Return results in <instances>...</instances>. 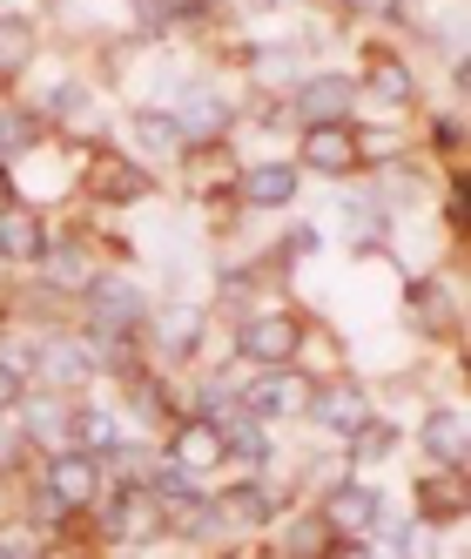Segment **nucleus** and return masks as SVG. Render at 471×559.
<instances>
[{
    "instance_id": "obj_1",
    "label": "nucleus",
    "mask_w": 471,
    "mask_h": 559,
    "mask_svg": "<svg viewBox=\"0 0 471 559\" xmlns=\"http://www.w3.org/2000/svg\"><path fill=\"white\" fill-rule=\"evenodd\" d=\"M108 492V478H101V459L88 452H48L41 478H34V512L27 519H74V512H95V499Z\"/></svg>"
},
{
    "instance_id": "obj_2",
    "label": "nucleus",
    "mask_w": 471,
    "mask_h": 559,
    "mask_svg": "<svg viewBox=\"0 0 471 559\" xmlns=\"http://www.w3.org/2000/svg\"><path fill=\"white\" fill-rule=\"evenodd\" d=\"M303 350V317L297 310H256L235 331V365L243 371H290Z\"/></svg>"
},
{
    "instance_id": "obj_3",
    "label": "nucleus",
    "mask_w": 471,
    "mask_h": 559,
    "mask_svg": "<svg viewBox=\"0 0 471 559\" xmlns=\"http://www.w3.org/2000/svg\"><path fill=\"white\" fill-rule=\"evenodd\" d=\"M95 519H101V539H114V546H148L169 533V512L148 486H108L95 499Z\"/></svg>"
},
{
    "instance_id": "obj_4",
    "label": "nucleus",
    "mask_w": 471,
    "mask_h": 559,
    "mask_svg": "<svg viewBox=\"0 0 471 559\" xmlns=\"http://www.w3.org/2000/svg\"><path fill=\"white\" fill-rule=\"evenodd\" d=\"M142 337H148V350L162 357V365H189V357L209 344V310L169 297V304H155V310L142 317Z\"/></svg>"
},
{
    "instance_id": "obj_5",
    "label": "nucleus",
    "mask_w": 471,
    "mask_h": 559,
    "mask_svg": "<svg viewBox=\"0 0 471 559\" xmlns=\"http://www.w3.org/2000/svg\"><path fill=\"white\" fill-rule=\"evenodd\" d=\"M310 391H317V378H303L297 365L290 371H250V384L235 391V405H243L256 425H277V418H303L310 412Z\"/></svg>"
},
{
    "instance_id": "obj_6",
    "label": "nucleus",
    "mask_w": 471,
    "mask_h": 559,
    "mask_svg": "<svg viewBox=\"0 0 471 559\" xmlns=\"http://www.w3.org/2000/svg\"><path fill=\"white\" fill-rule=\"evenodd\" d=\"M317 519H324V533H330V539H371V533H377V519H384V499H377V486L337 478V486L324 492V506H317Z\"/></svg>"
},
{
    "instance_id": "obj_7",
    "label": "nucleus",
    "mask_w": 471,
    "mask_h": 559,
    "mask_svg": "<svg viewBox=\"0 0 471 559\" xmlns=\"http://www.w3.org/2000/svg\"><path fill=\"white\" fill-rule=\"evenodd\" d=\"M303 418H317L324 431H337V438H350L364 418H377V405H371V384H358V378H324L317 391H310V412Z\"/></svg>"
},
{
    "instance_id": "obj_8",
    "label": "nucleus",
    "mask_w": 471,
    "mask_h": 559,
    "mask_svg": "<svg viewBox=\"0 0 471 559\" xmlns=\"http://www.w3.org/2000/svg\"><path fill=\"white\" fill-rule=\"evenodd\" d=\"M34 263H41V290H61V297H88L101 284V263H95V250L82 236H55Z\"/></svg>"
},
{
    "instance_id": "obj_9",
    "label": "nucleus",
    "mask_w": 471,
    "mask_h": 559,
    "mask_svg": "<svg viewBox=\"0 0 471 559\" xmlns=\"http://www.w3.org/2000/svg\"><path fill=\"white\" fill-rule=\"evenodd\" d=\"M297 163L317 169V176H358L364 155H358V135H350V122H330V129H303Z\"/></svg>"
},
{
    "instance_id": "obj_10",
    "label": "nucleus",
    "mask_w": 471,
    "mask_h": 559,
    "mask_svg": "<svg viewBox=\"0 0 471 559\" xmlns=\"http://www.w3.org/2000/svg\"><path fill=\"white\" fill-rule=\"evenodd\" d=\"M34 378H48V391H82V384L95 378V350H88V337H41Z\"/></svg>"
},
{
    "instance_id": "obj_11",
    "label": "nucleus",
    "mask_w": 471,
    "mask_h": 559,
    "mask_svg": "<svg viewBox=\"0 0 471 559\" xmlns=\"http://www.w3.org/2000/svg\"><path fill=\"white\" fill-rule=\"evenodd\" d=\"M148 189H155V176L135 163V155H114V148H101L95 163H88V195H101V203H142Z\"/></svg>"
},
{
    "instance_id": "obj_12",
    "label": "nucleus",
    "mask_w": 471,
    "mask_h": 559,
    "mask_svg": "<svg viewBox=\"0 0 471 559\" xmlns=\"http://www.w3.org/2000/svg\"><path fill=\"white\" fill-rule=\"evenodd\" d=\"M277 512H283V486H269V478H235V486L216 499L222 526H269Z\"/></svg>"
},
{
    "instance_id": "obj_13",
    "label": "nucleus",
    "mask_w": 471,
    "mask_h": 559,
    "mask_svg": "<svg viewBox=\"0 0 471 559\" xmlns=\"http://www.w3.org/2000/svg\"><path fill=\"white\" fill-rule=\"evenodd\" d=\"M350 102H358V82H350V74H310V82L297 88L303 129H330V122H343Z\"/></svg>"
},
{
    "instance_id": "obj_14",
    "label": "nucleus",
    "mask_w": 471,
    "mask_h": 559,
    "mask_svg": "<svg viewBox=\"0 0 471 559\" xmlns=\"http://www.w3.org/2000/svg\"><path fill=\"white\" fill-rule=\"evenodd\" d=\"M169 465H182L189 478H203V472H216L229 452H222V431L209 425V418H182L176 431H169V452H162Z\"/></svg>"
},
{
    "instance_id": "obj_15",
    "label": "nucleus",
    "mask_w": 471,
    "mask_h": 559,
    "mask_svg": "<svg viewBox=\"0 0 471 559\" xmlns=\"http://www.w3.org/2000/svg\"><path fill=\"white\" fill-rule=\"evenodd\" d=\"M418 445H424V465L464 472V452H471V438H464V412H458V405L424 412V425H418Z\"/></svg>"
},
{
    "instance_id": "obj_16",
    "label": "nucleus",
    "mask_w": 471,
    "mask_h": 559,
    "mask_svg": "<svg viewBox=\"0 0 471 559\" xmlns=\"http://www.w3.org/2000/svg\"><path fill=\"white\" fill-rule=\"evenodd\" d=\"M88 317H95V337L101 331H142V317H148V304L135 297V284H122V276H101V284L88 290Z\"/></svg>"
},
{
    "instance_id": "obj_17",
    "label": "nucleus",
    "mask_w": 471,
    "mask_h": 559,
    "mask_svg": "<svg viewBox=\"0 0 471 559\" xmlns=\"http://www.w3.org/2000/svg\"><path fill=\"white\" fill-rule=\"evenodd\" d=\"M418 519H424V526H458V519H464V472L424 465L418 472Z\"/></svg>"
},
{
    "instance_id": "obj_18",
    "label": "nucleus",
    "mask_w": 471,
    "mask_h": 559,
    "mask_svg": "<svg viewBox=\"0 0 471 559\" xmlns=\"http://www.w3.org/2000/svg\"><path fill=\"white\" fill-rule=\"evenodd\" d=\"M297 163H256V169H243L235 176V195H243L250 210H283V203H297Z\"/></svg>"
},
{
    "instance_id": "obj_19",
    "label": "nucleus",
    "mask_w": 471,
    "mask_h": 559,
    "mask_svg": "<svg viewBox=\"0 0 471 559\" xmlns=\"http://www.w3.org/2000/svg\"><path fill=\"white\" fill-rule=\"evenodd\" d=\"M55 243V236H48V223H41V210H34V203H8V210H0V263H8V257H41Z\"/></svg>"
},
{
    "instance_id": "obj_20",
    "label": "nucleus",
    "mask_w": 471,
    "mask_h": 559,
    "mask_svg": "<svg viewBox=\"0 0 471 559\" xmlns=\"http://www.w3.org/2000/svg\"><path fill=\"white\" fill-rule=\"evenodd\" d=\"M169 115H176V129H182V148L189 142H222V129H229V108L209 88H182V108H169Z\"/></svg>"
},
{
    "instance_id": "obj_21",
    "label": "nucleus",
    "mask_w": 471,
    "mask_h": 559,
    "mask_svg": "<svg viewBox=\"0 0 471 559\" xmlns=\"http://www.w3.org/2000/svg\"><path fill=\"white\" fill-rule=\"evenodd\" d=\"M411 324L424 337H451L458 331V284H411Z\"/></svg>"
},
{
    "instance_id": "obj_22",
    "label": "nucleus",
    "mask_w": 471,
    "mask_h": 559,
    "mask_svg": "<svg viewBox=\"0 0 471 559\" xmlns=\"http://www.w3.org/2000/svg\"><path fill=\"white\" fill-rule=\"evenodd\" d=\"M364 74H371V95H377L384 108H411V102H418L411 61H398L390 48H371V55H364Z\"/></svg>"
},
{
    "instance_id": "obj_23",
    "label": "nucleus",
    "mask_w": 471,
    "mask_h": 559,
    "mask_svg": "<svg viewBox=\"0 0 471 559\" xmlns=\"http://www.w3.org/2000/svg\"><path fill=\"white\" fill-rule=\"evenodd\" d=\"M243 163L229 155V142H189V182L195 195H216V189H235Z\"/></svg>"
},
{
    "instance_id": "obj_24",
    "label": "nucleus",
    "mask_w": 471,
    "mask_h": 559,
    "mask_svg": "<svg viewBox=\"0 0 471 559\" xmlns=\"http://www.w3.org/2000/svg\"><path fill=\"white\" fill-rule=\"evenodd\" d=\"M129 129H135V148H142V155H176V148H182V129H176L169 108H135Z\"/></svg>"
},
{
    "instance_id": "obj_25",
    "label": "nucleus",
    "mask_w": 471,
    "mask_h": 559,
    "mask_svg": "<svg viewBox=\"0 0 471 559\" xmlns=\"http://www.w3.org/2000/svg\"><path fill=\"white\" fill-rule=\"evenodd\" d=\"M68 431H74L68 452H88V459H101V452L114 445V418L95 412V405H68Z\"/></svg>"
},
{
    "instance_id": "obj_26",
    "label": "nucleus",
    "mask_w": 471,
    "mask_h": 559,
    "mask_svg": "<svg viewBox=\"0 0 471 559\" xmlns=\"http://www.w3.org/2000/svg\"><path fill=\"white\" fill-rule=\"evenodd\" d=\"M34 21L27 14H0V82H8V74H21L27 61H34Z\"/></svg>"
},
{
    "instance_id": "obj_27",
    "label": "nucleus",
    "mask_w": 471,
    "mask_h": 559,
    "mask_svg": "<svg viewBox=\"0 0 471 559\" xmlns=\"http://www.w3.org/2000/svg\"><path fill=\"white\" fill-rule=\"evenodd\" d=\"M0 559H48L41 519H0Z\"/></svg>"
},
{
    "instance_id": "obj_28",
    "label": "nucleus",
    "mask_w": 471,
    "mask_h": 559,
    "mask_svg": "<svg viewBox=\"0 0 471 559\" xmlns=\"http://www.w3.org/2000/svg\"><path fill=\"white\" fill-rule=\"evenodd\" d=\"M390 445H398V425H390V418H364L358 431H350V459H358V465L390 459Z\"/></svg>"
},
{
    "instance_id": "obj_29",
    "label": "nucleus",
    "mask_w": 471,
    "mask_h": 559,
    "mask_svg": "<svg viewBox=\"0 0 471 559\" xmlns=\"http://www.w3.org/2000/svg\"><path fill=\"white\" fill-rule=\"evenodd\" d=\"M27 452H34V438H27L21 412H0V472H21Z\"/></svg>"
},
{
    "instance_id": "obj_30",
    "label": "nucleus",
    "mask_w": 471,
    "mask_h": 559,
    "mask_svg": "<svg viewBox=\"0 0 471 559\" xmlns=\"http://www.w3.org/2000/svg\"><path fill=\"white\" fill-rule=\"evenodd\" d=\"M21 148H34V122L27 115H0V169H8Z\"/></svg>"
},
{
    "instance_id": "obj_31",
    "label": "nucleus",
    "mask_w": 471,
    "mask_h": 559,
    "mask_svg": "<svg viewBox=\"0 0 471 559\" xmlns=\"http://www.w3.org/2000/svg\"><path fill=\"white\" fill-rule=\"evenodd\" d=\"M431 533H438V526H424V519L404 526V559H438V539H431Z\"/></svg>"
},
{
    "instance_id": "obj_32",
    "label": "nucleus",
    "mask_w": 471,
    "mask_h": 559,
    "mask_svg": "<svg viewBox=\"0 0 471 559\" xmlns=\"http://www.w3.org/2000/svg\"><path fill=\"white\" fill-rule=\"evenodd\" d=\"M310 250H324L317 229H290V236H283V263H297V257H310Z\"/></svg>"
},
{
    "instance_id": "obj_33",
    "label": "nucleus",
    "mask_w": 471,
    "mask_h": 559,
    "mask_svg": "<svg viewBox=\"0 0 471 559\" xmlns=\"http://www.w3.org/2000/svg\"><path fill=\"white\" fill-rule=\"evenodd\" d=\"M324 539H330V533H324V519H303V526H297V533H290V552H297V559H303V552H310V546H324Z\"/></svg>"
},
{
    "instance_id": "obj_34",
    "label": "nucleus",
    "mask_w": 471,
    "mask_h": 559,
    "mask_svg": "<svg viewBox=\"0 0 471 559\" xmlns=\"http://www.w3.org/2000/svg\"><path fill=\"white\" fill-rule=\"evenodd\" d=\"M21 391H27V378L0 365V412H21Z\"/></svg>"
},
{
    "instance_id": "obj_35",
    "label": "nucleus",
    "mask_w": 471,
    "mask_h": 559,
    "mask_svg": "<svg viewBox=\"0 0 471 559\" xmlns=\"http://www.w3.org/2000/svg\"><path fill=\"white\" fill-rule=\"evenodd\" d=\"M431 142H438L445 155H458V142H464V135H458V122H451V115H445V122H438V135H431Z\"/></svg>"
},
{
    "instance_id": "obj_36",
    "label": "nucleus",
    "mask_w": 471,
    "mask_h": 559,
    "mask_svg": "<svg viewBox=\"0 0 471 559\" xmlns=\"http://www.w3.org/2000/svg\"><path fill=\"white\" fill-rule=\"evenodd\" d=\"M350 8H358V14H371V8H377V14H390V0H350Z\"/></svg>"
}]
</instances>
